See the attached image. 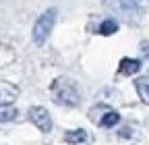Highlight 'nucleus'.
I'll return each instance as SVG.
<instances>
[{
	"label": "nucleus",
	"instance_id": "obj_6",
	"mask_svg": "<svg viewBox=\"0 0 149 145\" xmlns=\"http://www.w3.org/2000/svg\"><path fill=\"white\" fill-rule=\"evenodd\" d=\"M17 108L13 104H0V122H10L17 118Z\"/></svg>",
	"mask_w": 149,
	"mask_h": 145
},
{
	"label": "nucleus",
	"instance_id": "obj_5",
	"mask_svg": "<svg viewBox=\"0 0 149 145\" xmlns=\"http://www.w3.org/2000/svg\"><path fill=\"white\" fill-rule=\"evenodd\" d=\"M15 98H17V89L13 85L0 83V104H10Z\"/></svg>",
	"mask_w": 149,
	"mask_h": 145
},
{
	"label": "nucleus",
	"instance_id": "obj_3",
	"mask_svg": "<svg viewBox=\"0 0 149 145\" xmlns=\"http://www.w3.org/2000/svg\"><path fill=\"white\" fill-rule=\"evenodd\" d=\"M29 118H31V122L40 131H44V133L52 131V116H50V112L46 110L44 106H33L29 110Z\"/></svg>",
	"mask_w": 149,
	"mask_h": 145
},
{
	"label": "nucleus",
	"instance_id": "obj_8",
	"mask_svg": "<svg viewBox=\"0 0 149 145\" xmlns=\"http://www.w3.org/2000/svg\"><path fill=\"white\" fill-rule=\"evenodd\" d=\"M135 87H137L141 100H143L145 104H149V79H137Z\"/></svg>",
	"mask_w": 149,
	"mask_h": 145
},
{
	"label": "nucleus",
	"instance_id": "obj_9",
	"mask_svg": "<svg viewBox=\"0 0 149 145\" xmlns=\"http://www.w3.org/2000/svg\"><path fill=\"white\" fill-rule=\"evenodd\" d=\"M120 122V114L118 112H108L104 118H102V126L104 129H110V126H116Z\"/></svg>",
	"mask_w": 149,
	"mask_h": 145
},
{
	"label": "nucleus",
	"instance_id": "obj_2",
	"mask_svg": "<svg viewBox=\"0 0 149 145\" xmlns=\"http://www.w3.org/2000/svg\"><path fill=\"white\" fill-rule=\"evenodd\" d=\"M56 17H58V10L54 6L46 8L40 17H37V21L33 25V33H31V40L35 46H44L46 40L50 38V33L54 29V23H56Z\"/></svg>",
	"mask_w": 149,
	"mask_h": 145
},
{
	"label": "nucleus",
	"instance_id": "obj_4",
	"mask_svg": "<svg viewBox=\"0 0 149 145\" xmlns=\"http://www.w3.org/2000/svg\"><path fill=\"white\" fill-rule=\"evenodd\" d=\"M139 68H141V60H137V58H122L120 66H118V72L126 77V75H135V72H139Z\"/></svg>",
	"mask_w": 149,
	"mask_h": 145
},
{
	"label": "nucleus",
	"instance_id": "obj_7",
	"mask_svg": "<svg viewBox=\"0 0 149 145\" xmlns=\"http://www.w3.org/2000/svg\"><path fill=\"white\" fill-rule=\"evenodd\" d=\"M87 139V133L83 131V129H77V131H68L66 135H64V141L66 143H83Z\"/></svg>",
	"mask_w": 149,
	"mask_h": 145
},
{
	"label": "nucleus",
	"instance_id": "obj_1",
	"mask_svg": "<svg viewBox=\"0 0 149 145\" xmlns=\"http://www.w3.org/2000/svg\"><path fill=\"white\" fill-rule=\"evenodd\" d=\"M52 98H54V102H58L60 106L74 108L81 102L79 85L74 83L72 79H58L54 83V87H52Z\"/></svg>",
	"mask_w": 149,
	"mask_h": 145
},
{
	"label": "nucleus",
	"instance_id": "obj_10",
	"mask_svg": "<svg viewBox=\"0 0 149 145\" xmlns=\"http://www.w3.org/2000/svg\"><path fill=\"white\" fill-rule=\"evenodd\" d=\"M116 31H118V23H116L114 19L104 21L102 27H100V33H102V35H112V33H116Z\"/></svg>",
	"mask_w": 149,
	"mask_h": 145
}]
</instances>
